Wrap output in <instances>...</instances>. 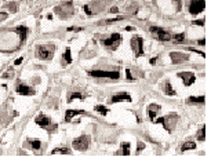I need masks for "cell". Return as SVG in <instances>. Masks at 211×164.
Segmentation results:
<instances>
[{
	"instance_id": "30bf717a",
	"label": "cell",
	"mask_w": 211,
	"mask_h": 164,
	"mask_svg": "<svg viewBox=\"0 0 211 164\" xmlns=\"http://www.w3.org/2000/svg\"><path fill=\"white\" fill-rule=\"evenodd\" d=\"M120 40H121V36L119 35V33H113L112 36L109 37V39H106V40H103V46L108 47V48H112V50H115L119 44H120Z\"/></svg>"
},
{
	"instance_id": "ba28073f",
	"label": "cell",
	"mask_w": 211,
	"mask_h": 164,
	"mask_svg": "<svg viewBox=\"0 0 211 164\" xmlns=\"http://www.w3.org/2000/svg\"><path fill=\"white\" fill-rule=\"evenodd\" d=\"M88 75L94 76V77H108V79H113V80H117L120 77L119 72H105V70H91V72H88Z\"/></svg>"
},
{
	"instance_id": "8fae6325",
	"label": "cell",
	"mask_w": 211,
	"mask_h": 164,
	"mask_svg": "<svg viewBox=\"0 0 211 164\" xmlns=\"http://www.w3.org/2000/svg\"><path fill=\"white\" fill-rule=\"evenodd\" d=\"M170 57H171L173 64H182V62H186L189 59V55L184 54V53H177V51L170 53Z\"/></svg>"
},
{
	"instance_id": "ab89813d",
	"label": "cell",
	"mask_w": 211,
	"mask_h": 164,
	"mask_svg": "<svg viewBox=\"0 0 211 164\" xmlns=\"http://www.w3.org/2000/svg\"><path fill=\"white\" fill-rule=\"evenodd\" d=\"M126 31H134V28H133V26H127Z\"/></svg>"
},
{
	"instance_id": "7c38bea8",
	"label": "cell",
	"mask_w": 211,
	"mask_h": 164,
	"mask_svg": "<svg viewBox=\"0 0 211 164\" xmlns=\"http://www.w3.org/2000/svg\"><path fill=\"white\" fill-rule=\"evenodd\" d=\"M178 77L182 79V82H184L185 86H190V84H193L195 80H196V76H195L192 72H181V73H178Z\"/></svg>"
},
{
	"instance_id": "74e56055",
	"label": "cell",
	"mask_w": 211,
	"mask_h": 164,
	"mask_svg": "<svg viewBox=\"0 0 211 164\" xmlns=\"http://www.w3.org/2000/svg\"><path fill=\"white\" fill-rule=\"evenodd\" d=\"M204 43H206V40H204V39H202V40L199 41V44H200V46H204Z\"/></svg>"
},
{
	"instance_id": "2e32d148",
	"label": "cell",
	"mask_w": 211,
	"mask_h": 164,
	"mask_svg": "<svg viewBox=\"0 0 211 164\" xmlns=\"http://www.w3.org/2000/svg\"><path fill=\"white\" fill-rule=\"evenodd\" d=\"M86 112L84 110H75V109H71V110H66V113H65V121H71L72 120L73 116H76V114H84Z\"/></svg>"
},
{
	"instance_id": "277c9868",
	"label": "cell",
	"mask_w": 211,
	"mask_h": 164,
	"mask_svg": "<svg viewBox=\"0 0 211 164\" xmlns=\"http://www.w3.org/2000/svg\"><path fill=\"white\" fill-rule=\"evenodd\" d=\"M54 54V46H39L36 50L37 58L40 59H51Z\"/></svg>"
},
{
	"instance_id": "83f0119b",
	"label": "cell",
	"mask_w": 211,
	"mask_h": 164,
	"mask_svg": "<svg viewBox=\"0 0 211 164\" xmlns=\"http://www.w3.org/2000/svg\"><path fill=\"white\" fill-rule=\"evenodd\" d=\"M185 39V35L184 33H180V35H175L174 36V40L175 41H182Z\"/></svg>"
},
{
	"instance_id": "3957f363",
	"label": "cell",
	"mask_w": 211,
	"mask_h": 164,
	"mask_svg": "<svg viewBox=\"0 0 211 164\" xmlns=\"http://www.w3.org/2000/svg\"><path fill=\"white\" fill-rule=\"evenodd\" d=\"M55 13L58 14L61 18H69L71 15L73 14V4L72 1H68V3H63V4L58 6L57 9H55Z\"/></svg>"
},
{
	"instance_id": "4dcf8cb0",
	"label": "cell",
	"mask_w": 211,
	"mask_h": 164,
	"mask_svg": "<svg viewBox=\"0 0 211 164\" xmlns=\"http://www.w3.org/2000/svg\"><path fill=\"white\" fill-rule=\"evenodd\" d=\"M10 76H14V72H13V70H9L7 73H4V75H3V77H4V79H9Z\"/></svg>"
},
{
	"instance_id": "4fadbf2b",
	"label": "cell",
	"mask_w": 211,
	"mask_h": 164,
	"mask_svg": "<svg viewBox=\"0 0 211 164\" xmlns=\"http://www.w3.org/2000/svg\"><path fill=\"white\" fill-rule=\"evenodd\" d=\"M17 92L21 94V95H33V94H35V90L31 88V87L25 86V84H19V86L17 87Z\"/></svg>"
},
{
	"instance_id": "f546056e",
	"label": "cell",
	"mask_w": 211,
	"mask_h": 164,
	"mask_svg": "<svg viewBox=\"0 0 211 164\" xmlns=\"http://www.w3.org/2000/svg\"><path fill=\"white\" fill-rule=\"evenodd\" d=\"M145 148V143L144 142H141V141H138V148H137V153H139V152L142 151Z\"/></svg>"
},
{
	"instance_id": "d6986e66",
	"label": "cell",
	"mask_w": 211,
	"mask_h": 164,
	"mask_svg": "<svg viewBox=\"0 0 211 164\" xmlns=\"http://www.w3.org/2000/svg\"><path fill=\"white\" fill-rule=\"evenodd\" d=\"M192 149H196V143H195V142H185L184 145L181 146V151L182 152L192 151Z\"/></svg>"
},
{
	"instance_id": "e0dca14e",
	"label": "cell",
	"mask_w": 211,
	"mask_h": 164,
	"mask_svg": "<svg viewBox=\"0 0 211 164\" xmlns=\"http://www.w3.org/2000/svg\"><path fill=\"white\" fill-rule=\"evenodd\" d=\"M15 32L18 33L19 36V40L24 41L25 39H26V35H28V28L26 26H22V25H19V26L15 28Z\"/></svg>"
},
{
	"instance_id": "4316f807",
	"label": "cell",
	"mask_w": 211,
	"mask_h": 164,
	"mask_svg": "<svg viewBox=\"0 0 211 164\" xmlns=\"http://www.w3.org/2000/svg\"><path fill=\"white\" fill-rule=\"evenodd\" d=\"M95 110H97V112H99L102 116H106V114H108V109H106L105 106H102V105L95 106Z\"/></svg>"
},
{
	"instance_id": "8992f818",
	"label": "cell",
	"mask_w": 211,
	"mask_h": 164,
	"mask_svg": "<svg viewBox=\"0 0 211 164\" xmlns=\"http://www.w3.org/2000/svg\"><path fill=\"white\" fill-rule=\"evenodd\" d=\"M150 33L156 37L157 40H160V41H168V40H171V35H170V33L167 32V31H164V29H162V28H159V26H150Z\"/></svg>"
},
{
	"instance_id": "9c48e42d",
	"label": "cell",
	"mask_w": 211,
	"mask_h": 164,
	"mask_svg": "<svg viewBox=\"0 0 211 164\" xmlns=\"http://www.w3.org/2000/svg\"><path fill=\"white\" fill-rule=\"evenodd\" d=\"M204 7H206V1L204 0H192L190 4H189V11H190V14L196 15V14L202 13Z\"/></svg>"
},
{
	"instance_id": "f35d334b",
	"label": "cell",
	"mask_w": 211,
	"mask_h": 164,
	"mask_svg": "<svg viewBox=\"0 0 211 164\" xmlns=\"http://www.w3.org/2000/svg\"><path fill=\"white\" fill-rule=\"evenodd\" d=\"M156 59H157V58H152L150 61H149V62H150L152 65H153V64H156Z\"/></svg>"
},
{
	"instance_id": "ffe728a7",
	"label": "cell",
	"mask_w": 211,
	"mask_h": 164,
	"mask_svg": "<svg viewBox=\"0 0 211 164\" xmlns=\"http://www.w3.org/2000/svg\"><path fill=\"white\" fill-rule=\"evenodd\" d=\"M204 99H206V98H204V97H189L188 98V102L189 104H199V102H200V104H204Z\"/></svg>"
},
{
	"instance_id": "603a6c76",
	"label": "cell",
	"mask_w": 211,
	"mask_h": 164,
	"mask_svg": "<svg viewBox=\"0 0 211 164\" xmlns=\"http://www.w3.org/2000/svg\"><path fill=\"white\" fill-rule=\"evenodd\" d=\"M53 155L55 153H63V155H71V151L68 149V148H58V149H54V151L51 152Z\"/></svg>"
},
{
	"instance_id": "7a4b0ae2",
	"label": "cell",
	"mask_w": 211,
	"mask_h": 164,
	"mask_svg": "<svg viewBox=\"0 0 211 164\" xmlns=\"http://www.w3.org/2000/svg\"><path fill=\"white\" fill-rule=\"evenodd\" d=\"M35 121H36L37 126H40V127L46 128L48 132H54L55 130H57V124H53V123H51V120H50L47 116H44V114L37 116Z\"/></svg>"
},
{
	"instance_id": "7402d4cb",
	"label": "cell",
	"mask_w": 211,
	"mask_h": 164,
	"mask_svg": "<svg viewBox=\"0 0 211 164\" xmlns=\"http://www.w3.org/2000/svg\"><path fill=\"white\" fill-rule=\"evenodd\" d=\"M28 142H29V143H31V146H32V148H33V149H36V151H37V149H40V148H41V142L39 141V139H33V141H32V139H29V141H28Z\"/></svg>"
},
{
	"instance_id": "1f68e13d",
	"label": "cell",
	"mask_w": 211,
	"mask_h": 164,
	"mask_svg": "<svg viewBox=\"0 0 211 164\" xmlns=\"http://www.w3.org/2000/svg\"><path fill=\"white\" fill-rule=\"evenodd\" d=\"M193 25H200V26H203V25H204V19H200V21H193Z\"/></svg>"
},
{
	"instance_id": "ac0fdd59",
	"label": "cell",
	"mask_w": 211,
	"mask_h": 164,
	"mask_svg": "<svg viewBox=\"0 0 211 164\" xmlns=\"http://www.w3.org/2000/svg\"><path fill=\"white\" fill-rule=\"evenodd\" d=\"M163 91H164V94L166 95H175V90H173V87H171V84L168 82H166L164 84H163Z\"/></svg>"
},
{
	"instance_id": "9a60e30c",
	"label": "cell",
	"mask_w": 211,
	"mask_h": 164,
	"mask_svg": "<svg viewBox=\"0 0 211 164\" xmlns=\"http://www.w3.org/2000/svg\"><path fill=\"white\" fill-rule=\"evenodd\" d=\"M160 110V105H155V104H152V105L148 106V114H149V119L150 120H155V116H156V113Z\"/></svg>"
},
{
	"instance_id": "cb8c5ba5",
	"label": "cell",
	"mask_w": 211,
	"mask_h": 164,
	"mask_svg": "<svg viewBox=\"0 0 211 164\" xmlns=\"http://www.w3.org/2000/svg\"><path fill=\"white\" fill-rule=\"evenodd\" d=\"M121 148H123V155L124 156L130 155V143H128V142H123V143H121Z\"/></svg>"
},
{
	"instance_id": "8d00e7d4",
	"label": "cell",
	"mask_w": 211,
	"mask_h": 164,
	"mask_svg": "<svg viewBox=\"0 0 211 164\" xmlns=\"http://www.w3.org/2000/svg\"><path fill=\"white\" fill-rule=\"evenodd\" d=\"M180 1H181V0H177V10H178V11L181 10V4H180Z\"/></svg>"
},
{
	"instance_id": "6da1fadb",
	"label": "cell",
	"mask_w": 211,
	"mask_h": 164,
	"mask_svg": "<svg viewBox=\"0 0 211 164\" xmlns=\"http://www.w3.org/2000/svg\"><path fill=\"white\" fill-rule=\"evenodd\" d=\"M177 120H178V116L175 113H171V114H168V116H166V117H160V119H157V120H153V123L163 124L167 131L173 132L174 127L177 126Z\"/></svg>"
},
{
	"instance_id": "d4e9b609",
	"label": "cell",
	"mask_w": 211,
	"mask_h": 164,
	"mask_svg": "<svg viewBox=\"0 0 211 164\" xmlns=\"http://www.w3.org/2000/svg\"><path fill=\"white\" fill-rule=\"evenodd\" d=\"M63 59L66 61V64H71V62H72V57H71V50H69V48H66L65 53H63Z\"/></svg>"
},
{
	"instance_id": "f1b7e54d",
	"label": "cell",
	"mask_w": 211,
	"mask_h": 164,
	"mask_svg": "<svg viewBox=\"0 0 211 164\" xmlns=\"http://www.w3.org/2000/svg\"><path fill=\"white\" fill-rule=\"evenodd\" d=\"M9 9L11 10V13H17V3H10Z\"/></svg>"
},
{
	"instance_id": "5b68a950",
	"label": "cell",
	"mask_w": 211,
	"mask_h": 164,
	"mask_svg": "<svg viewBox=\"0 0 211 164\" xmlns=\"http://www.w3.org/2000/svg\"><path fill=\"white\" fill-rule=\"evenodd\" d=\"M73 148L76 149V151H80V152H84L88 149V145H90V137H87V135H81V137L76 138L75 141H73Z\"/></svg>"
},
{
	"instance_id": "e575fe53",
	"label": "cell",
	"mask_w": 211,
	"mask_h": 164,
	"mask_svg": "<svg viewBox=\"0 0 211 164\" xmlns=\"http://www.w3.org/2000/svg\"><path fill=\"white\" fill-rule=\"evenodd\" d=\"M21 62H22V58H18V59H15V62H14V64H15V65H19Z\"/></svg>"
},
{
	"instance_id": "44dd1931",
	"label": "cell",
	"mask_w": 211,
	"mask_h": 164,
	"mask_svg": "<svg viewBox=\"0 0 211 164\" xmlns=\"http://www.w3.org/2000/svg\"><path fill=\"white\" fill-rule=\"evenodd\" d=\"M197 139L199 141H204L206 139V126H202L200 131L197 132Z\"/></svg>"
},
{
	"instance_id": "484cf974",
	"label": "cell",
	"mask_w": 211,
	"mask_h": 164,
	"mask_svg": "<svg viewBox=\"0 0 211 164\" xmlns=\"http://www.w3.org/2000/svg\"><path fill=\"white\" fill-rule=\"evenodd\" d=\"M81 98H83V95H81L80 92H73V94H71V95H69L68 102H72L73 99H81Z\"/></svg>"
},
{
	"instance_id": "d590c367",
	"label": "cell",
	"mask_w": 211,
	"mask_h": 164,
	"mask_svg": "<svg viewBox=\"0 0 211 164\" xmlns=\"http://www.w3.org/2000/svg\"><path fill=\"white\" fill-rule=\"evenodd\" d=\"M110 13H112V14H116V13H117V7H112V9H110Z\"/></svg>"
},
{
	"instance_id": "d6a6232c",
	"label": "cell",
	"mask_w": 211,
	"mask_h": 164,
	"mask_svg": "<svg viewBox=\"0 0 211 164\" xmlns=\"http://www.w3.org/2000/svg\"><path fill=\"white\" fill-rule=\"evenodd\" d=\"M126 75H127V79H128V80H133V76H131L130 69H127V70H126Z\"/></svg>"
},
{
	"instance_id": "5bb4252c",
	"label": "cell",
	"mask_w": 211,
	"mask_h": 164,
	"mask_svg": "<svg viewBox=\"0 0 211 164\" xmlns=\"http://www.w3.org/2000/svg\"><path fill=\"white\" fill-rule=\"evenodd\" d=\"M123 101H126V102H131L133 99H131V97L128 95V94H119V95L112 97L110 102L115 104V102H123Z\"/></svg>"
},
{
	"instance_id": "52a82bcc",
	"label": "cell",
	"mask_w": 211,
	"mask_h": 164,
	"mask_svg": "<svg viewBox=\"0 0 211 164\" xmlns=\"http://www.w3.org/2000/svg\"><path fill=\"white\" fill-rule=\"evenodd\" d=\"M131 48L135 51L137 57H141L144 54V40H142V37L139 36L133 37L131 39Z\"/></svg>"
},
{
	"instance_id": "836d02e7",
	"label": "cell",
	"mask_w": 211,
	"mask_h": 164,
	"mask_svg": "<svg viewBox=\"0 0 211 164\" xmlns=\"http://www.w3.org/2000/svg\"><path fill=\"white\" fill-rule=\"evenodd\" d=\"M6 18H7V14H6V13H1V14H0V22H1V21H4Z\"/></svg>"
}]
</instances>
